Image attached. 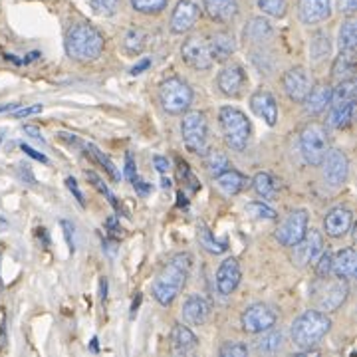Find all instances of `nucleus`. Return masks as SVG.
Wrapping results in <instances>:
<instances>
[{"label": "nucleus", "mask_w": 357, "mask_h": 357, "mask_svg": "<svg viewBox=\"0 0 357 357\" xmlns=\"http://www.w3.org/2000/svg\"><path fill=\"white\" fill-rule=\"evenodd\" d=\"M218 126L222 131V137L227 141L230 149L234 151H243L246 149L250 135H252V128H250V121L246 119V115L236 109V107H222L218 112Z\"/></svg>", "instance_id": "obj_4"}, {"label": "nucleus", "mask_w": 357, "mask_h": 357, "mask_svg": "<svg viewBox=\"0 0 357 357\" xmlns=\"http://www.w3.org/2000/svg\"><path fill=\"white\" fill-rule=\"evenodd\" d=\"M66 185H68V189H70V192H72V195L76 197L77 203L84 206V204H86V201H84V195H82V191H79V187H77L76 178L68 177V178H66Z\"/></svg>", "instance_id": "obj_48"}, {"label": "nucleus", "mask_w": 357, "mask_h": 357, "mask_svg": "<svg viewBox=\"0 0 357 357\" xmlns=\"http://www.w3.org/2000/svg\"><path fill=\"white\" fill-rule=\"evenodd\" d=\"M181 135L191 153L204 155L208 151V123L201 112H191L183 117Z\"/></svg>", "instance_id": "obj_7"}, {"label": "nucleus", "mask_w": 357, "mask_h": 357, "mask_svg": "<svg viewBox=\"0 0 357 357\" xmlns=\"http://www.w3.org/2000/svg\"><path fill=\"white\" fill-rule=\"evenodd\" d=\"M357 44V22L349 16L340 28V48L342 50H356Z\"/></svg>", "instance_id": "obj_35"}, {"label": "nucleus", "mask_w": 357, "mask_h": 357, "mask_svg": "<svg viewBox=\"0 0 357 357\" xmlns=\"http://www.w3.org/2000/svg\"><path fill=\"white\" fill-rule=\"evenodd\" d=\"M131 183H133V187H135V189H137V191H139L141 195H147V192L151 191V185H147L145 181H141V178L137 177V175L131 178Z\"/></svg>", "instance_id": "obj_54"}, {"label": "nucleus", "mask_w": 357, "mask_h": 357, "mask_svg": "<svg viewBox=\"0 0 357 357\" xmlns=\"http://www.w3.org/2000/svg\"><path fill=\"white\" fill-rule=\"evenodd\" d=\"M310 52H312V58H314V62H321V60H326L328 56H330V52H332V46H330V38L326 36V34H316L314 40H312V44H310Z\"/></svg>", "instance_id": "obj_37"}, {"label": "nucleus", "mask_w": 357, "mask_h": 357, "mask_svg": "<svg viewBox=\"0 0 357 357\" xmlns=\"http://www.w3.org/2000/svg\"><path fill=\"white\" fill-rule=\"evenodd\" d=\"M332 14V0H300L298 16L304 24H318L328 20Z\"/></svg>", "instance_id": "obj_18"}, {"label": "nucleus", "mask_w": 357, "mask_h": 357, "mask_svg": "<svg viewBox=\"0 0 357 357\" xmlns=\"http://www.w3.org/2000/svg\"><path fill=\"white\" fill-rule=\"evenodd\" d=\"M321 165H324V178L332 187H342L349 177V159L342 149H328Z\"/></svg>", "instance_id": "obj_11"}, {"label": "nucleus", "mask_w": 357, "mask_h": 357, "mask_svg": "<svg viewBox=\"0 0 357 357\" xmlns=\"http://www.w3.org/2000/svg\"><path fill=\"white\" fill-rule=\"evenodd\" d=\"M307 232V213L298 208V211H292L288 213L286 218L280 222V227L276 229V241L282 244V246H290L292 248L294 244H298Z\"/></svg>", "instance_id": "obj_9"}, {"label": "nucleus", "mask_w": 357, "mask_h": 357, "mask_svg": "<svg viewBox=\"0 0 357 357\" xmlns=\"http://www.w3.org/2000/svg\"><path fill=\"white\" fill-rule=\"evenodd\" d=\"M351 222H354V215L349 208L345 206H335L332 208L326 218H324V229L326 234L332 236V238H342L347 234V230L351 229Z\"/></svg>", "instance_id": "obj_20"}, {"label": "nucleus", "mask_w": 357, "mask_h": 357, "mask_svg": "<svg viewBox=\"0 0 357 357\" xmlns=\"http://www.w3.org/2000/svg\"><path fill=\"white\" fill-rule=\"evenodd\" d=\"M246 213L256 218H270V220L278 217L276 211H274L272 206H268V204L262 203V201H255V203L246 204Z\"/></svg>", "instance_id": "obj_41"}, {"label": "nucleus", "mask_w": 357, "mask_h": 357, "mask_svg": "<svg viewBox=\"0 0 357 357\" xmlns=\"http://www.w3.org/2000/svg\"><path fill=\"white\" fill-rule=\"evenodd\" d=\"M282 347V332H276V330H266V332H262V335L258 337V342H256V349L260 351V354H268V356H272V354H278Z\"/></svg>", "instance_id": "obj_31"}, {"label": "nucleus", "mask_w": 357, "mask_h": 357, "mask_svg": "<svg viewBox=\"0 0 357 357\" xmlns=\"http://www.w3.org/2000/svg\"><path fill=\"white\" fill-rule=\"evenodd\" d=\"M199 241L203 244L204 248L208 250V252H213V255H220V252H225L227 250V243H217L213 236H211V232L208 229H201V234H199Z\"/></svg>", "instance_id": "obj_42"}, {"label": "nucleus", "mask_w": 357, "mask_h": 357, "mask_svg": "<svg viewBox=\"0 0 357 357\" xmlns=\"http://www.w3.org/2000/svg\"><path fill=\"white\" fill-rule=\"evenodd\" d=\"M217 86L227 98H238L243 93L244 86H246V74L241 66H225L218 72Z\"/></svg>", "instance_id": "obj_15"}, {"label": "nucleus", "mask_w": 357, "mask_h": 357, "mask_svg": "<svg viewBox=\"0 0 357 357\" xmlns=\"http://www.w3.org/2000/svg\"><path fill=\"white\" fill-rule=\"evenodd\" d=\"M340 10L347 16H354L357 10V0H340Z\"/></svg>", "instance_id": "obj_51"}, {"label": "nucleus", "mask_w": 357, "mask_h": 357, "mask_svg": "<svg viewBox=\"0 0 357 357\" xmlns=\"http://www.w3.org/2000/svg\"><path fill=\"white\" fill-rule=\"evenodd\" d=\"M117 6H119V0H91V8H93V13L102 14V16H109V14H114Z\"/></svg>", "instance_id": "obj_46"}, {"label": "nucleus", "mask_w": 357, "mask_h": 357, "mask_svg": "<svg viewBox=\"0 0 357 357\" xmlns=\"http://www.w3.org/2000/svg\"><path fill=\"white\" fill-rule=\"evenodd\" d=\"M332 272L342 278V280H351L356 278L357 272V255L354 248H344L340 250L335 258H332Z\"/></svg>", "instance_id": "obj_25"}, {"label": "nucleus", "mask_w": 357, "mask_h": 357, "mask_svg": "<svg viewBox=\"0 0 357 357\" xmlns=\"http://www.w3.org/2000/svg\"><path fill=\"white\" fill-rule=\"evenodd\" d=\"M24 133L28 135V137H32V139L44 143V137H42V133H40L38 128H34V126H24Z\"/></svg>", "instance_id": "obj_56"}, {"label": "nucleus", "mask_w": 357, "mask_h": 357, "mask_svg": "<svg viewBox=\"0 0 357 357\" xmlns=\"http://www.w3.org/2000/svg\"><path fill=\"white\" fill-rule=\"evenodd\" d=\"M178 175H181V178L189 181L187 185H191L192 191L201 189V185H197V181H195V177H192V173L189 171V165H187V163H178Z\"/></svg>", "instance_id": "obj_47"}, {"label": "nucleus", "mask_w": 357, "mask_h": 357, "mask_svg": "<svg viewBox=\"0 0 357 357\" xmlns=\"http://www.w3.org/2000/svg\"><path fill=\"white\" fill-rule=\"evenodd\" d=\"M248 185V178L244 177L241 171L236 169H225L222 173H218L215 177V187L218 191L222 192L225 197H234L238 192L243 191L244 187Z\"/></svg>", "instance_id": "obj_22"}, {"label": "nucleus", "mask_w": 357, "mask_h": 357, "mask_svg": "<svg viewBox=\"0 0 357 357\" xmlns=\"http://www.w3.org/2000/svg\"><path fill=\"white\" fill-rule=\"evenodd\" d=\"M276 319H278V314L276 310L268 304H252L250 307H246L243 312V318H241V324H243V330L246 333H262L274 328L276 326Z\"/></svg>", "instance_id": "obj_10"}, {"label": "nucleus", "mask_w": 357, "mask_h": 357, "mask_svg": "<svg viewBox=\"0 0 357 357\" xmlns=\"http://www.w3.org/2000/svg\"><path fill=\"white\" fill-rule=\"evenodd\" d=\"M256 2H258V8L268 16L282 18L286 14V0H256Z\"/></svg>", "instance_id": "obj_40"}, {"label": "nucleus", "mask_w": 357, "mask_h": 357, "mask_svg": "<svg viewBox=\"0 0 357 357\" xmlns=\"http://www.w3.org/2000/svg\"><path fill=\"white\" fill-rule=\"evenodd\" d=\"M294 262L298 264V266H307L310 262H314L319 255H321V250H324V238H321V234H319L318 230H310L306 232V236L300 241L298 244H294Z\"/></svg>", "instance_id": "obj_14"}, {"label": "nucleus", "mask_w": 357, "mask_h": 357, "mask_svg": "<svg viewBox=\"0 0 357 357\" xmlns=\"http://www.w3.org/2000/svg\"><path fill=\"white\" fill-rule=\"evenodd\" d=\"M252 189L262 199H272L276 195V181L270 173H258L252 178Z\"/></svg>", "instance_id": "obj_34"}, {"label": "nucleus", "mask_w": 357, "mask_h": 357, "mask_svg": "<svg viewBox=\"0 0 357 357\" xmlns=\"http://www.w3.org/2000/svg\"><path fill=\"white\" fill-rule=\"evenodd\" d=\"M44 107L36 103V105H30V107H22V109H18L16 107V112H14V117H28V115H34V114H40Z\"/></svg>", "instance_id": "obj_49"}, {"label": "nucleus", "mask_w": 357, "mask_h": 357, "mask_svg": "<svg viewBox=\"0 0 357 357\" xmlns=\"http://www.w3.org/2000/svg\"><path fill=\"white\" fill-rule=\"evenodd\" d=\"M270 38H272V26L264 18H252L244 28V40H248V42L262 44Z\"/></svg>", "instance_id": "obj_30"}, {"label": "nucleus", "mask_w": 357, "mask_h": 357, "mask_svg": "<svg viewBox=\"0 0 357 357\" xmlns=\"http://www.w3.org/2000/svg\"><path fill=\"white\" fill-rule=\"evenodd\" d=\"M197 20H199V6L191 0H181L171 14V32L185 34L191 30Z\"/></svg>", "instance_id": "obj_16"}, {"label": "nucleus", "mask_w": 357, "mask_h": 357, "mask_svg": "<svg viewBox=\"0 0 357 357\" xmlns=\"http://www.w3.org/2000/svg\"><path fill=\"white\" fill-rule=\"evenodd\" d=\"M211 318V304L204 300L203 296L192 294L183 304V319L189 326H203Z\"/></svg>", "instance_id": "obj_21"}, {"label": "nucleus", "mask_w": 357, "mask_h": 357, "mask_svg": "<svg viewBox=\"0 0 357 357\" xmlns=\"http://www.w3.org/2000/svg\"><path fill=\"white\" fill-rule=\"evenodd\" d=\"M220 356L222 357H244L248 356V347L241 342H229L220 347Z\"/></svg>", "instance_id": "obj_45"}, {"label": "nucleus", "mask_w": 357, "mask_h": 357, "mask_svg": "<svg viewBox=\"0 0 357 357\" xmlns=\"http://www.w3.org/2000/svg\"><path fill=\"white\" fill-rule=\"evenodd\" d=\"M86 153L91 155V159H96V161H98V163H100V165L109 173V177L114 178V181H119V178H121L119 171H117V167L114 165V161H112L109 157H105V155H103L96 145H86Z\"/></svg>", "instance_id": "obj_38"}, {"label": "nucleus", "mask_w": 357, "mask_h": 357, "mask_svg": "<svg viewBox=\"0 0 357 357\" xmlns=\"http://www.w3.org/2000/svg\"><path fill=\"white\" fill-rule=\"evenodd\" d=\"M354 112H356V102L330 103L328 126L332 129H345L354 121Z\"/></svg>", "instance_id": "obj_28"}, {"label": "nucleus", "mask_w": 357, "mask_h": 357, "mask_svg": "<svg viewBox=\"0 0 357 357\" xmlns=\"http://www.w3.org/2000/svg\"><path fill=\"white\" fill-rule=\"evenodd\" d=\"M302 103H304V107L310 115L324 114L332 103V88L328 84H319L316 88L310 89V93Z\"/></svg>", "instance_id": "obj_24"}, {"label": "nucleus", "mask_w": 357, "mask_h": 357, "mask_svg": "<svg viewBox=\"0 0 357 357\" xmlns=\"http://www.w3.org/2000/svg\"><path fill=\"white\" fill-rule=\"evenodd\" d=\"M131 6L141 14H157L167 6L169 0H129Z\"/></svg>", "instance_id": "obj_39"}, {"label": "nucleus", "mask_w": 357, "mask_h": 357, "mask_svg": "<svg viewBox=\"0 0 357 357\" xmlns=\"http://www.w3.org/2000/svg\"><path fill=\"white\" fill-rule=\"evenodd\" d=\"M204 167H206V171L213 175V177H217L218 173H222L225 169H229V157L222 153L220 149H208L206 153H204Z\"/></svg>", "instance_id": "obj_32"}, {"label": "nucleus", "mask_w": 357, "mask_h": 357, "mask_svg": "<svg viewBox=\"0 0 357 357\" xmlns=\"http://www.w3.org/2000/svg\"><path fill=\"white\" fill-rule=\"evenodd\" d=\"M181 56L195 70H211L213 68V56L208 50V44L199 36L185 40V44L181 48Z\"/></svg>", "instance_id": "obj_13"}, {"label": "nucleus", "mask_w": 357, "mask_h": 357, "mask_svg": "<svg viewBox=\"0 0 357 357\" xmlns=\"http://www.w3.org/2000/svg\"><path fill=\"white\" fill-rule=\"evenodd\" d=\"M153 163H155V169H157L159 173H167V171H169V161H167V157L157 155V157H153Z\"/></svg>", "instance_id": "obj_55"}, {"label": "nucleus", "mask_w": 357, "mask_h": 357, "mask_svg": "<svg viewBox=\"0 0 357 357\" xmlns=\"http://www.w3.org/2000/svg\"><path fill=\"white\" fill-rule=\"evenodd\" d=\"M206 44L213 56V62H227L236 50V42L230 32H215Z\"/></svg>", "instance_id": "obj_23"}, {"label": "nucleus", "mask_w": 357, "mask_h": 357, "mask_svg": "<svg viewBox=\"0 0 357 357\" xmlns=\"http://www.w3.org/2000/svg\"><path fill=\"white\" fill-rule=\"evenodd\" d=\"M250 109L255 112V115L262 117L268 126H276L278 121V103L274 100V96L266 91V89H258L252 93L250 98Z\"/></svg>", "instance_id": "obj_19"}, {"label": "nucleus", "mask_w": 357, "mask_h": 357, "mask_svg": "<svg viewBox=\"0 0 357 357\" xmlns=\"http://www.w3.org/2000/svg\"><path fill=\"white\" fill-rule=\"evenodd\" d=\"M159 102L167 114L181 115L192 103V89L181 77H169L159 88Z\"/></svg>", "instance_id": "obj_6"}, {"label": "nucleus", "mask_w": 357, "mask_h": 357, "mask_svg": "<svg viewBox=\"0 0 357 357\" xmlns=\"http://www.w3.org/2000/svg\"><path fill=\"white\" fill-rule=\"evenodd\" d=\"M347 294H349V288L345 280L342 278L328 280L326 276V278H319L318 284L314 286V304L319 312H335L345 304Z\"/></svg>", "instance_id": "obj_8"}, {"label": "nucleus", "mask_w": 357, "mask_h": 357, "mask_svg": "<svg viewBox=\"0 0 357 357\" xmlns=\"http://www.w3.org/2000/svg\"><path fill=\"white\" fill-rule=\"evenodd\" d=\"M8 220H4V218H0V232H4V230H8Z\"/></svg>", "instance_id": "obj_59"}, {"label": "nucleus", "mask_w": 357, "mask_h": 357, "mask_svg": "<svg viewBox=\"0 0 357 357\" xmlns=\"http://www.w3.org/2000/svg\"><path fill=\"white\" fill-rule=\"evenodd\" d=\"M62 229H64L68 246H70V250L74 252V227H72V222H68V220H62Z\"/></svg>", "instance_id": "obj_50"}, {"label": "nucleus", "mask_w": 357, "mask_h": 357, "mask_svg": "<svg viewBox=\"0 0 357 357\" xmlns=\"http://www.w3.org/2000/svg\"><path fill=\"white\" fill-rule=\"evenodd\" d=\"M91 349H93V351H98V340H96V337L91 340Z\"/></svg>", "instance_id": "obj_60"}, {"label": "nucleus", "mask_w": 357, "mask_h": 357, "mask_svg": "<svg viewBox=\"0 0 357 357\" xmlns=\"http://www.w3.org/2000/svg\"><path fill=\"white\" fill-rule=\"evenodd\" d=\"M163 187H165V189L171 187V181H169V178H163Z\"/></svg>", "instance_id": "obj_61"}, {"label": "nucleus", "mask_w": 357, "mask_h": 357, "mask_svg": "<svg viewBox=\"0 0 357 357\" xmlns=\"http://www.w3.org/2000/svg\"><path fill=\"white\" fill-rule=\"evenodd\" d=\"M145 44H147V34L141 28H131L126 34V40H123V46L129 54H141Z\"/></svg>", "instance_id": "obj_36"}, {"label": "nucleus", "mask_w": 357, "mask_h": 357, "mask_svg": "<svg viewBox=\"0 0 357 357\" xmlns=\"http://www.w3.org/2000/svg\"><path fill=\"white\" fill-rule=\"evenodd\" d=\"M300 149H302V157L307 165H321L324 157L330 149V135H328L326 126H321V123L306 126L300 135Z\"/></svg>", "instance_id": "obj_5"}, {"label": "nucleus", "mask_w": 357, "mask_h": 357, "mask_svg": "<svg viewBox=\"0 0 357 357\" xmlns=\"http://www.w3.org/2000/svg\"><path fill=\"white\" fill-rule=\"evenodd\" d=\"M357 96V84L354 77L342 79L337 84V88L332 89V103H345V102H356Z\"/></svg>", "instance_id": "obj_33"}, {"label": "nucleus", "mask_w": 357, "mask_h": 357, "mask_svg": "<svg viewBox=\"0 0 357 357\" xmlns=\"http://www.w3.org/2000/svg\"><path fill=\"white\" fill-rule=\"evenodd\" d=\"M197 344H199L197 335H195L187 326H183V324H175V326H173V332H171V345H173V351H175L177 356H187V354H191L192 349L197 347Z\"/></svg>", "instance_id": "obj_26"}, {"label": "nucleus", "mask_w": 357, "mask_h": 357, "mask_svg": "<svg viewBox=\"0 0 357 357\" xmlns=\"http://www.w3.org/2000/svg\"><path fill=\"white\" fill-rule=\"evenodd\" d=\"M16 107H18V103H6V105L0 107V114H2V112H14Z\"/></svg>", "instance_id": "obj_58"}, {"label": "nucleus", "mask_w": 357, "mask_h": 357, "mask_svg": "<svg viewBox=\"0 0 357 357\" xmlns=\"http://www.w3.org/2000/svg\"><path fill=\"white\" fill-rule=\"evenodd\" d=\"M20 149H22V151H24L28 157L36 159V161H40V163H48V157H46V155H42V153H38V151H34L32 147H28V145H24V143L20 145Z\"/></svg>", "instance_id": "obj_53"}, {"label": "nucleus", "mask_w": 357, "mask_h": 357, "mask_svg": "<svg viewBox=\"0 0 357 357\" xmlns=\"http://www.w3.org/2000/svg\"><path fill=\"white\" fill-rule=\"evenodd\" d=\"M332 330V319L326 312L307 310L292 324V342L300 349H312Z\"/></svg>", "instance_id": "obj_2"}, {"label": "nucleus", "mask_w": 357, "mask_h": 357, "mask_svg": "<svg viewBox=\"0 0 357 357\" xmlns=\"http://www.w3.org/2000/svg\"><path fill=\"white\" fill-rule=\"evenodd\" d=\"M282 86H284L286 96H288L292 102L302 103L306 100L307 93H310V89H312V77L307 74L306 68L296 66V68H290V70L284 74Z\"/></svg>", "instance_id": "obj_12"}, {"label": "nucleus", "mask_w": 357, "mask_h": 357, "mask_svg": "<svg viewBox=\"0 0 357 357\" xmlns=\"http://www.w3.org/2000/svg\"><path fill=\"white\" fill-rule=\"evenodd\" d=\"M243 278V272L241 266L234 258H227L220 262V266L217 270V290L222 296H230V294L236 290V286L241 284Z\"/></svg>", "instance_id": "obj_17"}, {"label": "nucleus", "mask_w": 357, "mask_h": 357, "mask_svg": "<svg viewBox=\"0 0 357 357\" xmlns=\"http://www.w3.org/2000/svg\"><path fill=\"white\" fill-rule=\"evenodd\" d=\"M191 272V255L178 252L169 258L165 266L157 274L153 282V296L161 306H171L181 290L185 288Z\"/></svg>", "instance_id": "obj_1"}, {"label": "nucleus", "mask_w": 357, "mask_h": 357, "mask_svg": "<svg viewBox=\"0 0 357 357\" xmlns=\"http://www.w3.org/2000/svg\"><path fill=\"white\" fill-rule=\"evenodd\" d=\"M332 252L330 250H321V255L316 258L318 260V264H316V274H318V278H326V276H330V272H332Z\"/></svg>", "instance_id": "obj_44"}, {"label": "nucleus", "mask_w": 357, "mask_h": 357, "mask_svg": "<svg viewBox=\"0 0 357 357\" xmlns=\"http://www.w3.org/2000/svg\"><path fill=\"white\" fill-rule=\"evenodd\" d=\"M204 10L218 22H230L238 14L236 0H203Z\"/></svg>", "instance_id": "obj_27"}, {"label": "nucleus", "mask_w": 357, "mask_h": 357, "mask_svg": "<svg viewBox=\"0 0 357 357\" xmlns=\"http://www.w3.org/2000/svg\"><path fill=\"white\" fill-rule=\"evenodd\" d=\"M103 36L89 24H76L66 36V52L76 62H91L103 52Z\"/></svg>", "instance_id": "obj_3"}, {"label": "nucleus", "mask_w": 357, "mask_h": 357, "mask_svg": "<svg viewBox=\"0 0 357 357\" xmlns=\"http://www.w3.org/2000/svg\"><path fill=\"white\" fill-rule=\"evenodd\" d=\"M137 175V169H135V161H133V155L126 153V177L131 178Z\"/></svg>", "instance_id": "obj_52"}, {"label": "nucleus", "mask_w": 357, "mask_h": 357, "mask_svg": "<svg viewBox=\"0 0 357 357\" xmlns=\"http://www.w3.org/2000/svg\"><path fill=\"white\" fill-rule=\"evenodd\" d=\"M86 177H88V181H91V185H93V187H96L98 191L102 192V195H105V199H107V201L112 203V206H114L115 211H119V203H117L115 195L112 191H109L107 187H105V183H103L102 178L98 177L96 173H91V171H89V173H86Z\"/></svg>", "instance_id": "obj_43"}, {"label": "nucleus", "mask_w": 357, "mask_h": 357, "mask_svg": "<svg viewBox=\"0 0 357 357\" xmlns=\"http://www.w3.org/2000/svg\"><path fill=\"white\" fill-rule=\"evenodd\" d=\"M149 66H151V62H149V60H143V62H139V64L131 68V74H133V76H137V74H141L143 70H147Z\"/></svg>", "instance_id": "obj_57"}, {"label": "nucleus", "mask_w": 357, "mask_h": 357, "mask_svg": "<svg viewBox=\"0 0 357 357\" xmlns=\"http://www.w3.org/2000/svg\"><path fill=\"white\" fill-rule=\"evenodd\" d=\"M354 72H356V50H342L333 62V77L342 82L347 77H354Z\"/></svg>", "instance_id": "obj_29"}]
</instances>
